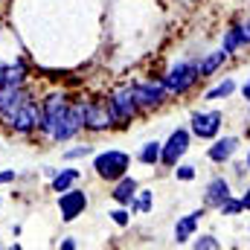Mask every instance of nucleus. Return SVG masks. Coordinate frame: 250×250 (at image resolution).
Segmentation results:
<instances>
[{
  "mask_svg": "<svg viewBox=\"0 0 250 250\" xmlns=\"http://www.w3.org/2000/svg\"><path fill=\"white\" fill-rule=\"evenodd\" d=\"M79 134H82V123L73 108V93L64 87L44 90L41 93V128L35 137H41L53 146H64V143L76 140Z\"/></svg>",
  "mask_w": 250,
  "mask_h": 250,
  "instance_id": "f257e3e1",
  "label": "nucleus"
},
{
  "mask_svg": "<svg viewBox=\"0 0 250 250\" xmlns=\"http://www.w3.org/2000/svg\"><path fill=\"white\" fill-rule=\"evenodd\" d=\"M73 108L82 123V131L87 134L117 131V117L108 105V96H73Z\"/></svg>",
  "mask_w": 250,
  "mask_h": 250,
  "instance_id": "f03ea898",
  "label": "nucleus"
},
{
  "mask_svg": "<svg viewBox=\"0 0 250 250\" xmlns=\"http://www.w3.org/2000/svg\"><path fill=\"white\" fill-rule=\"evenodd\" d=\"M157 79L163 82V87H166L169 99H181V96L192 93V90L198 87V82H201V67H198V59H178V62L172 64L163 76H157Z\"/></svg>",
  "mask_w": 250,
  "mask_h": 250,
  "instance_id": "7ed1b4c3",
  "label": "nucleus"
},
{
  "mask_svg": "<svg viewBox=\"0 0 250 250\" xmlns=\"http://www.w3.org/2000/svg\"><path fill=\"white\" fill-rule=\"evenodd\" d=\"M131 160H134V157H131L128 151H123V148H105V151H93L90 169H93V175H96L99 181L114 184V181H120L123 175H128Z\"/></svg>",
  "mask_w": 250,
  "mask_h": 250,
  "instance_id": "20e7f679",
  "label": "nucleus"
},
{
  "mask_svg": "<svg viewBox=\"0 0 250 250\" xmlns=\"http://www.w3.org/2000/svg\"><path fill=\"white\" fill-rule=\"evenodd\" d=\"M38 128H41V93L29 96V99L15 111V117L9 120V125H6V134L29 140V137L38 134Z\"/></svg>",
  "mask_w": 250,
  "mask_h": 250,
  "instance_id": "39448f33",
  "label": "nucleus"
},
{
  "mask_svg": "<svg viewBox=\"0 0 250 250\" xmlns=\"http://www.w3.org/2000/svg\"><path fill=\"white\" fill-rule=\"evenodd\" d=\"M128 87H131V93H134V99H137V105H140L143 117H146V114L160 111V108L169 102V93H166V87H163V82H160V79L128 82Z\"/></svg>",
  "mask_w": 250,
  "mask_h": 250,
  "instance_id": "423d86ee",
  "label": "nucleus"
},
{
  "mask_svg": "<svg viewBox=\"0 0 250 250\" xmlns=\"http://www.w3.org/2000/svg\"><path fill=\"white\" fill-rule=\"evenodd\" d=\"M105 96H108V105H111V111L117 117V128H128L137 117H143V111H140V105H137V99H134L128 84L111 87Z\"/></svg>",
  "mask_w": 250,
  "mask_h": 250,
  "instance_id": "0eeeda50",
  "label": "nucleus"
},
{
  "mask_svg": "<svg viewBox=\"0 0 250 250\" xmlns=\"http://www.w3.org/2000/svg\"><path fill=\"white\" fill-rule=\"evenodd\" d=\"M224 128V114L218 108H201L189 114V134L198 140H215Z\"/></svg>",
  "mask_w": 250,
  "mask_h": 250,
  "instance_id": "6e6552de",
  "label": "nucleus"
},
{
  "mask_svg": "<svg viewBox=\"0 0 250 250\" xmlns=\"http://www.w3.org/2000/svg\"><path fill=\"white\" fill-rule=\"evenodd\" d=\"M189 146H192L189 128H175V131L163 140V146H160V166H166V169L178 166V163L187 157Z\"/></svg>",
  "mask_w": 250,
  "mask_h": 250,
  "instance_id": "1a4fd4ad",
  "label": "nucleus"
},
{
  "mask_svg": "<svg viewBox=\"0 0 250 250\" xmlns=\"http://www.w3.org/2000/svg\"><path fill=\"white\" fill-rule=\"evenodd\" d=\"M59 215H62L64 224H70V221H76L79 215H84L87 212V207H90V198H87V192L84 189H79V184L76 187H70L67 192H59Z\"/></svg>",
  "mask_w": 250,
  "mask_h": 250,
  "instance_id": "9d476101",
  "label": "nucleus"
},
{
  "mask_svg": "<svg viewBox=\"0 0 250 250\" xmlns=\"http://www.w3.org/2000/svg\"><path fill=\"white\" fill-rule=\"evenodd\" d=\"M242 148V140L239 137H233V134H227V137H215L212 140V146L207 148V160L209 163H215V166H227L233 157H236V151Z\"/></svg>",
  "mask_w": 250,
  "mask_h": 250,
  "instance_id": "9b49d317",
  "label": "nucleus"
},
{
  "mask_svg": "<svg viewBox=\"0 0 250 250\" xmlns=\"http://www.w3.org/2000/svg\"><path fill=\"white\" fill-rule=\"evenodd\" d=\"M230 195H233V184H230V178H224V175H212V178L207 181V187H204V207H207V209H218L221 201L230 198Z\"/></svg>",
  "mask_w": 250,
  "mask_h": 250,
  "instance_id": "f8f14e48",
  "label": "nucleus"
},
{
  "mask_svg": "<svg viewBox=\"0 0 250 250\" xmlns=\"http://www.w3.org/2000/svg\"><path fill=\"white\" fill-rule=\"evenodd\" d=\"M204 215H207V207L201 204L198 209H192V212L181 215L175 221V245H189L192 242V236L198 233V224L204 221Z\"/></svg>",
  "mask_w": 250,
  "mask_h": 250,
  "instance_id": "ddd939ff",
  "label": "nucleus"
},
{
  "mask_svg": "<svg viewBox=\"0 0 250 250\" xmlns=\"http://www.w3.org/2000/svg\"><path fill=\"white\" fill-rule=\"evenodd\" d=\"M137 189H140V181H137L134 175H123L120 181H114V184H111V201H114V204H120V207H128Z\"/></svg>",
  "mask_w": 250,
  "mask_h": 250,
  "instance_id": "4468645a",
  "label": "nucleus"
},
{
  "mask_svg": "<svg viewBox=\"0 0 250 250\" xmlns=\"http://www.w3.org/2000/svg\"><path fill=\"white\" fill-rule=\"evenodd\" d=\"M32 79V70L26 59H15V62H6V73H3V84H26Z\"/></svg>",
  "mask_w": 250,
  "mask_h": 250,
  "instance_id": "2eb2a0df",
  "label": "nucleus"
},
{
  "mask_svg": "<svg viewBox=\"0 0 250 250\" xmlns=\"http://www.w3.org/2000/svg\"><path fill=\"white\" fill-rule=\"evenodd\" d=\"M82 181V169H76V166H67V169H59L53 178H50V192H67L70 187H76Z\"/></svg>",
  "mask_w": 250,
  "mask_h": 250,
  "instance_id": "dca6fc26",
  "label": "nucleus"
},
{
  "mask_svg": "<svg viewBox=\"0 0 250 250\" xmlns=\"http://www.w3.org/2000/svg\"><path fill=\"white\" fill-rule=\"evenodd\" d=\"M230 62V56L218 47V50H212V53H207L204 59H198V67H201V79H209V76H215L224 64Z\"/></svg>",
  "mask_w": 250,
  "mask_h": 250,
  "instance_id": "f3484780",
  "label": "nucleus"
},
{
  "mask_svg": "<svg viewBox=\"0 0 250 250\" xmlns=\"http://www.w3.org/2000/svg\"><path fill=\"white\" fill-rule=\"evenodd\" d=\"M242 47H245V38H242V26H239V21H233V23L224 29V35H221V50H224L227 56H236Z\"/></svg>",
  "mask_w": 250,
  "mask_h": 250,
  "instance_id": "a211bd4d",
  "label": "nucleus"
},
{
  "mask_svg": "<svg viewBox=\"0 0 250 250\" xmlns=\"http://www.w3.org/2000/svg\"><path fill=\"white\" fill-rule=\"evenodd\" d=\"M151 207H154V189H146V187L137 189L134 198H131V204H128L131 215H148Z\"/></svg>",
  "mask_w": 250,
  "mask_h": 250,
  "instance_id": "6ab92c4d",
  "label": "nucleus"
},
{
  "mask_svg": "<svg viewBox=\"0 0 250 250\" xmlns=\"http://www.w3.org/2000/svg\"><path fill=\"white\" fill-rule=\"evenodd\" d=\"M160 140H148V143H143L140 148H137V154H134V160L137 163H143V166H160Z\"/></svg>",
  "mask_w": 250,
  "mask_h": 250,
  "instance_id": "aec40b11",
  "label": "nucleus"
},
{
  "mask_svg": "<svg viewBox=\"0 0 250 250\" xmlns=\"http://www.w3.org/2000/svg\"><path fill=\"white\" fill-rule=\"evenodd\" d=\"M236 87H239V84H236V79H230V76H227L224 82L212 84V87L204 93V102H221V99H230V96L236 93Z\"/></svg>",
  "mask_w": 250,
  "mask_h": 250,
  "instance_id": "412c9836",
  "label": "nucleus"
},
{
  "mask_svg": "<svg viewBox=\"0 0 250 250\" xmlns=\"http://www.w3.org/2000/svg\"><path fill=\"white\" fill-rule=\"evenodd\" d=\"M172 175H175V181L189 184V181L198 178V166H192V163H178V166H172Z\"/></svg>",
  "mask_w": 250,
  "mask_h": 250,
  "instance_id": "4be33fe9",
  "label": "nucleus"
},
{
  "mask_svg": "<svg viewBox=\"0 0 250 250\" xmlns=\"http://www.w3.org/2000/svg\"><path fill=\"white\" fill-rule=\"evenodd\" d=\"M192 248L195 250H218L221 248V242H218L212 233H204V236L195 233V236H192Z\"/></svg>",
  "mask_w": 250,
  "mask_h": 250,
  "instance_id": "5701e85b",
  "label": "nucleus"
},
{
  "mask_svg": "<svg viewBox=\"0 0 250 250\" xmlns=\"http://www.w3.org/2000/svg\"><path fill=\"white\" fill-rule=\"evenodd\" d=\"M218 212H221V215H230V218H233V215H242L245 209H242V201H239V195H230V198H224V201H221V207H218Z\"/></svg>",
  "mask_w": 250,
  "mask_h": 250,
  "instance_id": "b1692460",
  "label": "nucleus"
},
{
  "mask_svg": "<svg viewBox=\"0 0 250 250\" xmlns=\"http://www.w3.org/2000/svg\"><path fill=\"white\" fill-rule=\"evenodd\" d=\"M108 218H111L117 227H123V230H125V227L131 224V218H134V215H131V209H128V207H120V204H117V207L108 212Z\"/></svg>",
  "mask_w": 250,
  "mask_h": 250,
  "instance_id": "393cba45",
  "label": "nucleus"
},
{
  "mask_svg": "<svg viewBox=\"0 0 250 250\" xmlns=\"http://www.w3.org/2000/svg\"><path fill=\"white\" fill-rule=\"evenodd\" d=\"M93 151H96V148H93L90 143H84V146H76V148H67V151H64L62 157H64V160H84V157H93Z\"/></svg>",
  "mask_w": 250,
  "mask_h": 250,
  "instance_id": "a878e982",
  "label": "nucleus"
},
{
  "mask_svg": "<svg viewBox=\"0 0 250 250\" xmlns=\"http://www.w3.org/2000/svg\"><path fill=\"white\" fill-rule=\"evenodd\" d=\"M21 175L15 172V169H0V187H9V184H15Z\"/></svg>",
  "mask_w": 250,
  "mask_h": 250,
  "instance_id": "bb28decb",
  "label": "nucleus"
},
{
  "mask_svg": "<svg viewBox=\"0 0 250 250\" xmlns=\"http://www.w3.org/2000/svg\"><path fill=\"white\" fill-rule=\"evenodd\" d=\"M239 201H242V209L245 212H250V184L245 189H242V195H239Z\"/></svg>",
  "mask_w": 250,
  "mask_h": 250,
  "instance_id": "cd10ccee",
  "label": "nucleus"
},
{
  "mask_svg": "<svg viewBox=\"0 0 250 250\" xmlns=\"http://www.w3.org/2000/svg\"><path fill=\"white\" fill-rule=\"evenodd\" d=\"M76 248H79V242H76L73 236H67V239H62V242H59V250H76Z\"/></svg>",
  "mask_w": 250,
  "mask_h": 250,
  "instance_id": "c85d7f7f",
  "label": "nucleus"
},
{
  "mask_svg": "<svg viewBox=\"0 0 250 250\" xmlns=\"http://www.w3.org/2000/svg\"><path fill=\"white\" fill-rule=\"evenodd\" d=\"M242 96H245V99H248V102H250V76H248V82L242 84Z\"/></svg>",
  "mask_w": 250,
  "mask_h": 250,
  "instance_id": "c756f323",
  "label": "nucleus"
},
{
  "mask_svg": "<svg viewBox=\"0 0 250 250\" xmlns=\"http://www.w3.org/2000/svg\"><path fill=\"white\" fill-rule=\"evenodd\" d=\"M21 233H23V227H21V224H12V236H15V239H18V236H21Z\"/></svg>",
  "mask_w": 250,
  "mask_h": 250,
  "instance_id": "7c9ffc66",
  "label": "nucleus"
},
{
  "mask_svg": "<svg viewBox=\"0 0 250 250\" xmlns=\"http://www.w3.org/2000/svg\"><path fill=\"white\" fill-rule=\"evenodd\" d=\"M3 73H6V62H0V87H3Z\"/></svg>",
  "mask_w": 250,
  "mask_h": 250,
  "instance_id": "2f4dec72",
  "label": "nucleus"
},
{
  "mask_svg": "<svg viewBox=\"0 0 250 250\" xmlns=\"http://www.w3.org/2000/svg\"><path fill=\"white\" fill-rule=\"evenodd\" d=\"M245 163H248V169H250V148H248V160H245Z\"/></svg>",
  "mask_w": 250,
  "mask_h": 250,
  "instance_id": "473e14b6",
  "label": "nucleus"
},
{
  "mask_svg": "<svg viewBox=\"0 0 250 250\" xmlns=\"http://www.w3.org/2000/svg\"><path fill=\"white\" fill-rule=\"evenodd\" d=\"M0 38H3V21H0Z\"/></svg>",
  "mask_w": 250,
  "mask_h": 250,
  "instance_id": "72a5a7b5",
  "label": "nucleus"
},
{
  "mask_svg": "<svg viewBox=\"0 0 250 250\" xmlns=\"http://www.w3.org/2000/svg\"><path fill=\"white\" fill-rule=\"evenodd\" d=\"M248 123H250V102H248Z\"/></svg>",
  "mask_w": 250,
  "mask_h": 250,
  "instance_id": "f704fd0d",
  "label": "nucleus"
}]
</instances>
